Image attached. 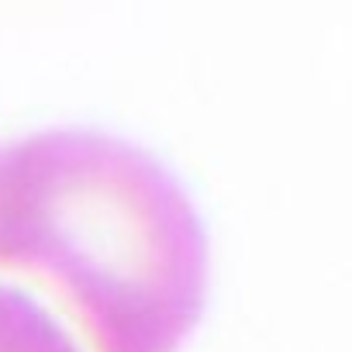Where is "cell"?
Masks as SVG:
<instances>
[{"label": "cell", "mask_w": 352, "mask_h": 352, "mask_svg": "<svg viewBox=\"0 0 352 352\" xmlns=\"http://www.w3.org/2000/svg\"><path fill=\"white\" fill-rule=\"evenodd\" d=\"M0 266L52 283L97 352H176L204 311L208 235L155 155L52 128L0 152Z\"/></svg>", "instance_id": "cell-1"}, {"label": "cell", "mask_w": 352, "mask_h": 352, "mask_svg": "<svg viewBox=\"0 0 352 352\" xmlns=\"http://www.w3.org/2000/svg\"><path fill=\"white\" fill-rule=\"evenodd\" d=\"M0 352H80L59 321L28 294L0 283Z\"/></svg>", "instance_id": "cell-2"}]
</instances>
